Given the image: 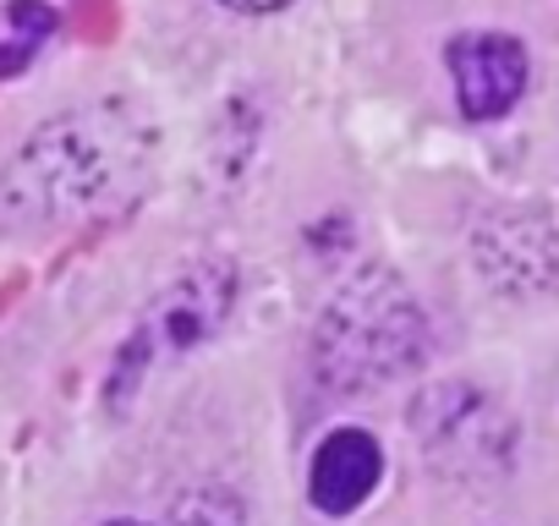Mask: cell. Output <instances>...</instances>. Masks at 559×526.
<instances>
[{
  "mask_svg": "<svg viewBox=\"0 0 559 526\" xmlns=\"http://www.w3.org/2000/svg\"><path fill=\"white\" fill-rule=\"evenodd\" d=\"M154 138L132 105H88L39 127L0 176V219H78L143 176Z\"/></svg>",
  "mask_w": 559,
  "mask_h": 526,
  "instance_id": "obj_1",
  "label": "cell"
},
{
  "mask_svg": "<svg viewBox=\"0 0 559 526\" xmlns=\"http://www.w3.org/2000/svg\"><path fill=\"white\" fill-rule=\"evenodd\" d=\"M428 346V319L417 308V297L406 291V280L384 263H362L352 270L313 330V362L319 379L335 390H368L384 379H401L406 368L423 362Z\"/></svg>",
  "mask_w": 559,
  "mask_h": 526,
  "instance_id": "obj_2",
  "label": "cell"
},
{
  "mask_svg": "<svg viewBox=\"0 0 559 526\" xmlns=\"http://www.w3.org/2000/svg\"><path fill=\"white\" fill-rule=\"evenodd\" d=\"M230 302H236V270L230 263H198V270H187L154 308H148V319H143V330L121 346V362H116V379H110V401L121 406L132 390H138V379H143V368L154 362V357H187V351H198L203 340H214L219 330H225V319H230Z\"/></svg>",
  "mask_w": 559,
  "mask_h": 526,
  "instance_id": "obj_3",
  "label": "cell"
},
{
  "mask_svg": "<svg viewBox=\"0 0 559 526\" xmlns=\"http://www.w3.org/2000/svg\"><path fill=\"white\" fill-rule=\"evenodd\" d=\"M472 252L483 275L510 297H537L559 286V225L537 208H499L477 225Z\"/></svg>",
  "mask_w": 559,
  "mask_h": 526,
  "instance_id": "obj_4",
  "label": "cell"
},
{
  "mask_svg": "<svg viewBox=\"0 0 559 526\" xmlns=\"http://www.w3.org/2000/svg\"><path fill=\"white\" fill-rule=\"evenodd\" d=\"M450 77L466 121H499L526 94V50L510 34H461L450 39Z\"/></svg>",
  "mask_w": 559,
  "mask_h": 526,
  "instance_id": "obj_5",
  "label": "cell"
},
{
  "mask_svg": "<svg viewBox=\"0 0 559 526\" xmlns=\"http://www.w3.org/2000/svg\"><path fill=\"white\" fill-rule=\"evenodd\" d=\"M384 477V450L368 428H335L324 433V444L313 450L308 466V499L324 515H352Z\"/></svg>",
  "mask_w": 559,
  "mask_h": 526,
  "instance_id": "obj_6",
  "label": "cell"
},
{
  "mask_svg": "<svg viewBox=\"0 0 559 526\" xmlns=\"http://www.w3.org/2000/svg\"><path fill=\"white\" fill-rule=\"evenodd\" d=\"M7 23H12V28H17L23 39H34V45H39V39H45V34L56 28V12H50V7H39V0H12Z\"/></svg>",
  "mask_w": 559,
  "mask_h": 526,
  "instance_id": "obj_7",
  "label": "cell"
},
{
  "mask_svg": "<svg viewBox=\"0 0 559 526\" xmlns=\"http://www.w3.org/2000/svg\"><path fill=\"white\" fill-rule=\"evenodd\" d=\"M225 12H247V17H263V12H280V7H292V0H219Z\"/></svg>",
  "mask_w": 559,
  "mask_h": 526,
  "instance_id": "obj_8",
  "label": "cell"
},
{
  "mask_svg": "<svg viewBox=\"0 0 559 526\" xmlns=\"http://www.w3.org/2000/svg\"><path fill=\"white\" fill-rule=\"evenodd\" d=\"M176 526H219V521H209V515H181Z\"/></svg>",
  "mask_w": 559,
  "mask_h": 526,
  "instance_id": "obj_9",
  "label": "cell"
},
{
  "mask_svg": "<svg viewBox=\"0 0 559 526\" xmlns=\"http://www.w3.org/2000/svg\"><path fill=\"white\" fill-rule=\"evenodd\" d=\"M105 526H148V521H132V515H127V521H105Z\"/></svg>",
  "mask_w": 559,
  "mask_h": 526,
  "instance_id": "obj_10",
  "label": "cell"
}]
</instances>
